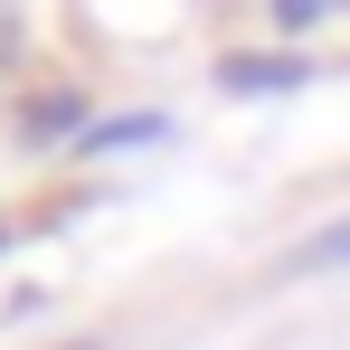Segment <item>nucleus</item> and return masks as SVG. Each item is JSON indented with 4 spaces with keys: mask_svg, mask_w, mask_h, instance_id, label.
<instances>
[{
    "mask_svg": "<svg viewBox=\"0 0 350 350\" xmlns=\"http://www.w3.org/2000/svg\"><path fill=\"white\" fill-rule=\"evenodd\" d=\"M303 66H284V57H256V66H228V85H293Z\"/></svg>",
    "mask_w": 350,
    "mask_h": 350,
    "instance_id": "2",
    "label": "nucleus"
},
{
    "mask_svg": "<svg viewBox=\"0 0 350 350\" xmlns=\"http://www.w3.org/2000/svg\"><path fill=\"white\" fill-rule=\"evenodd\" d=\"M303 265H312V275H332V265H350V218L312 237V246H303Z\"/></svg>",
    "mask_w": 350,
    "mask_h": 350,
    "instance_id": "1",
    "label": "nucleus"
},
{
    "mask_svg": "<svg viewBox=\"0 0 350 350\" xmlns=\"http://www.w3.org/2000/svg\"><path fill=\"white\" fill-rule=\"evenodd\" d=\"M312 10H322V0H284V19H293V29H303V19H312Z\"/></svg>",
    "mask_w": 350,
    "mask_h": 350,
    "instance_id": "3",
    "label": "nucleus"
}]
</instances>
